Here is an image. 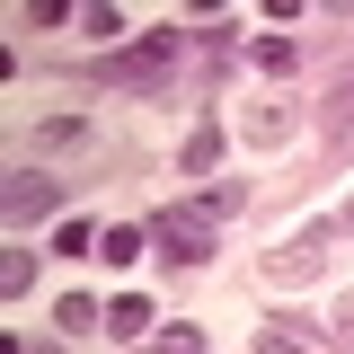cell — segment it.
<instances>
[{
  "instance_id": "cell-1",
  "label": "cell",
  "mask_w": 354,
  "mask_h": 354,
  "mask_svg": "<svg viewBox=\"0 0 354 354\" xmlns=\"http://www.w3.org/2000/svg\"><path fill=\"white\" fill-rule=\"evenodd\" d=\"M177 62H186V27L169 18V27H151L142 44H124V53H106V80H115V88H151L160 71H177Z\"/></svg>"
},
{
  "instance_id": "cell-2",
  "label": "cell",
  "mask_w": 354,
  "mask_h": 354,
  "mask_svg": "<svg viewBox=\"0 0 354 354\" xmlns=\"http://www.w3.org/2000/svg\"><path fill=\"white\" fill-rule=\"evenodd\" d=\"M151 239H160L169 266H204L213 257V221L195 213V204H160V213H151Z\"/></svg>"
},
{
  "instance_id": "cell-3",
  "label": "cell",
  "mask_w": 354,
  "mask_h": 354,
  "mask_svg": "<svg viewBox=\"0 0 354 354\" xmlns=\"http://www.w3.org/2000/svg\"><path fill=\"white\" fill-rule=\"evenodd\" d=\"M328 239H337V221H310L292 248H274V257H266V274H274V283H310V274L328 266Z\"/></svg>"
},
{
  "instance_id": "cell-4",
  "label": "cell",
  "mask_w": 354,
  "mask_h": 354,
  "mask_svg": "<svg viewBox=\"0 0 354 354\" xmlns=\"http://www.w3.org/2000/svg\"><path fill=\"white\" fill-rule=\"evenodd\" d=\"M62 213V177L53 169H9V221H44Z\"/></svg>"
},
{
  "instance_id": "cell-5",
  "label": "cell",
  "mask_w": 354,
  "mask_h": 354,
  "mask_svg": "<svg viewBox=\"0 0 354 354\" xmlns=\"http://www.w3.org/2000/svg\"><path fill=\"white\" fill-rule=\"evenodd\" d=\"M27 151H36V169L44 160H71V151H97V124H88V115H44V124L27 133Z\"/></svg>"
},
{
  "instance_id": "cell-6",
  "label": "cell",
  "mask_w": 354,
  "mask_h": 354,
  "mask_svg": "<svg viewBox=\"0 0 354 354\" xmlns=\"http://www.w3.org/2000/svg\"><path fill=\"white\" fill-rule=\"evenodd\" d=\"M292 133H301L292 106H257V115H239V142H248V151H274V142H292Z\"/></svg>"
},
{
  "instance_id": "cell-7",
  "label": "cell",
  "mask_w": 354,
  "mask_h": 354,
  "mask_svg": "<svg viewBox=\"0 0 354 354\" xmlns=\"http://www.w3.org/2000/svg\"><path fill=\"white\" fill-rule=\"evenodd\" d=\"M53 328H62V337H97V328H106V301H88V292H62V301H53Z\"/></svg>"
},
{
  "instance_id": "cell-8",
  "label": "cell",
  "mask_w": 354,
  "mask_h": 354,
  "mask_svg": "<svg viewBox=\"0 0 354 354\" xmlns=\"http://www.w3.org/2000/svg\"><path fill=\"white\" fill-rule=\"evenodd\" d=\"M106 337L142 346V337H151V301H142V292H115V301H106Z\"/></svg>"
},
{
  "instance_id": "cell-9",
  "label": "cell",
  "mask_w": 354,
  "mask_h": 354,
  "mask_svg": "<svg viewBox=\"0 0 354 354\" xmlns=\"http://www.w3.org/2000/svg\"><path fill=\"white\" fill-rule=\"evenodd\" d=\"M177 169H186V177H213V169H221V124H195V133H186Z\"/></svg>"
},
{
  "instance_id": "cell-10",
  "label": "cell",
  "mask_w": 354,
  "mask_h": 354,
  "mask_svg": "<svg viewBox=\"0 0 354 354\" xmlns=\"http://www.w3.org/2000/svg\"><path fill=\"white\" fill-rule=\"evenodd\" d=\"M248 53H257V71H274V80H292V71H301V44H292V36H257Z\"/></svg>"
},
{
  "instance_id": "cell-11",
  "label": "cell",
  "mask_w": 354,
  "mask_h": 354,
  "mask_svg": "<svg viewBox=\"0 0 354 354\" xmlns=\"http://www.w3.org/2000/svg\"><path fill=\"white\" fill-rule=\"evenodd\" d=\"M257 354H319V337H310V328H283V319H266V328H257Z\"/></svg>"
},
{
  "instance_id": "cell-12",
  "label": "cell",
  "mask_w": 354,
  "mask_h": 354,
  "mask_svg": "<svg viewBox=\"0 0 354 354\" xmlns=\"http://www.w3.org/2000/svg\"><path fill=\"white\" fill-rule=\"evenodd\" d=\"M142 239H151V230H124V221H106V230H97V257H106V266H133V257H142Z\"/></svg>"
},
{
  "instance_id": "cell-13",
  "label": "cell",
  "mask_w": 354,
  "mask_h": 354,
  "mask_svg": "<svg viewBox=\"0 0 354 354\" xmlns=\"http://www.w3.org/2000/svg\"><path fill=\"white\" fill-rule=\"evenodd\" d=\"M27 283H36V248H9V257H0V292H9V301H18V292H27Z\"/></svg>"
},
{
  "instance_id": "cell-14",
  "label": "cell",
  "mask_w": 354,
  "mask_h": 354,
  "mask_svg": "<svg viewBox=\"0 0 354 354\" xmlns=\"http://www.w3.org/2000/svg\"><path fill=\"white\" fill-rule=\"evenodd\" d=\"M195 213H204V221H239V213H248V186H213Z\"/></svg>"
},
{
  "instance_id": "cell-15",
  "label": "cell",
  "mask_w": 354,
  "mask_h": 354,
  "mask_svg": "<svg viewBox=\"0 0 354 354\" xmlns=\"http://www.w3.org/2000/svg\"><path fill=\"white\" fill-rule=\"evenodd\" d=\"M133 354H204V337H195V328H169V337H142Z\"/></svg>"
},
{
  "instance_id": "cell-16",
  "label": "cell",
  "mask_w": 354,
  "mask_h": 354,
  "mask_svg": "<svg viewBox=\"0 0 354 354\" xmlns=\"http://www.w3.org/2000/svg\"><path fill=\"white\" fill-rule=\"evenodd\" d=\"M53 248H62V257H97V230H88V221H62Z\"/></svg>"
},
{
  "instance_id": "cell-17",
  "label": "cell",
  "mask_w": 354,
  "mask_h": 354,
  "mask_svg": "<svg viewBox=\"0 0 354 354\" xmlns=\"http://www.w3.org/2000/svg\"><path fill=\"white\" fill-rule=\"evenodd\" d=\"M328 337L354 354V292H337V310H328Z\"/></svg>"
},
{
  "instance_id": "cell-18",
  "label": "cell",
  "mask_w": 354,
  "mask_h": 354,
  "mask_svg": "<svg viewBox=\"0 0 354 354\" xmlns=\"http://www.w3.org/2000/svg\"><path fill=\"white\" fill-rule=\"evenodd\" d=\"M18 354H62V337H44V346H18Z\"/></svg>"
},
{
  "instance_id": "cell-19",
  "label": "cell",
  "mask_w": 354,
  "mask_h": 354,
  "mask_svg": "<svg viewBox=\"0 0 354 354\" xmlns=\"http://www.w3.org/2000/svg\"><path fill=\"white\" fill-rule=\"evenodd\" d=\"M346 230H354V204H346Z\"/></svg>"
}]
</instances>
